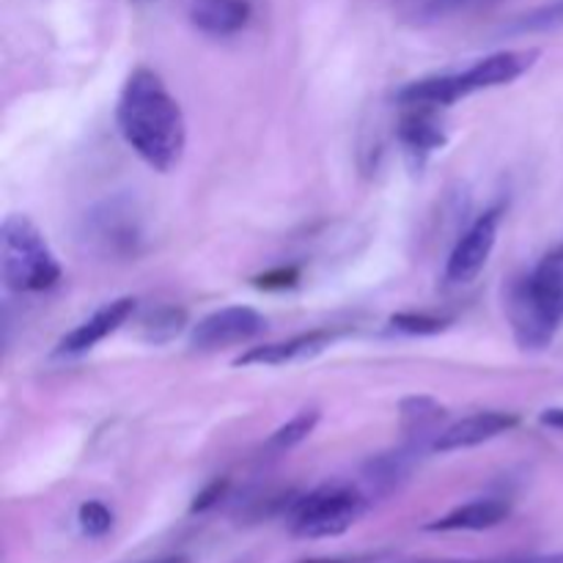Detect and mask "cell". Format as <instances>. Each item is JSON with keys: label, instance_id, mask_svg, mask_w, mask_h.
<instances>
[{"label": "cell", "instance_id": "obj_1", "mask_svg": "<svg viewBox=\"0 0 563 563\" xmlns=\"http://www.w3.org/2000/svg\"><path fill=\"white\" fill-rule=\"evenodd\" d=\"M115 124L126 146L159 174H170L187 148V121L181 104L157 71L141 69L126 77L115 104Z\"/></svg>", "mask_w": 563, "mask_h": 563}, {"label": "cell", "instance_id": "obj_2", "mask_svg": "<svg viewBox=\"0 0 563 563\" xmlns=\"http://www.w3.org/2000/svg\"><path fill=\"white\" fill-rule=\"evenodd\" d=\"M511 333L520 350L542 352L563 328V245L539 258L537 267L509 291Z\"/></svg>", "mask_w": 563, "mask_h": 563}, {"label": "cell", "instance_id": "obj_3", "mask_svg": "<svg viewBox=\"0 0 563 563\" xmlns=\"http://www.w3.org/2000/svg\"><path fill=\"white\" fill-rule=\"evenodd\" d=\"M539 55H542L539 49H500L487 58H478L465 71H449V75H432L407 82L396 93V102L401 108H451L460 99L473 97L478 91H493V88L520 80L526 71L533 69Z\"/></svg>", "mask_w": 563, "mask_h": 563}, {"label": "cell", "instance_id": "obj_4", "mask_svg": "<svg viewBox=\"0 0 563 563\" xmlns=\"http://www.w3.org/2000/svg\"><path fill=\"white\" fill-rule=\"evenodd\" d=\"M0 275L5 289L20 295L53 289L64 275L53 247L27 214H9L0 225Z\"/></svg>", "mask_w": 563, "mask_h": 563}, {"label": "cell", "instance_id": "obj_5", "mask_svg": "<svg viewBox=\"0 0 563 563\" xmlns=\"http://www.w3.org/2000/svg\"><path fill=\"white\" fill-rule=\"evenodd\" d=\"M368 495L352 484H322L302 495L289 511V531L297 539H333L350 531L368 509Z\"/></svg>", "mask_w": 563, "mask_h": 563}, {"label": "cell", "instance_id": "obj_6", "mask_svg": "<svg viewBox=\"0 0 563 563\" xmlns=\"http://www.w3.org/2000/svg\"><path fill=\"white\" fill-rule=\"evenodd\" d=\"M500 218H504L500 207L487 209V212L478 214L471 223V229L456 240L454 251H451L449 262H445V280H449V284H473V280L484 273L495 245H498Z\"/></svg>", "mask_w": 563, "mask_h": 563}, {"label": "cell", "instance_id": "obj_7", "mask_svg": "<svg viewBox=\"0 0 563 563\" xmlns=\"http://www.w3.org/2000/svg\"><path fill=\"white\" fill-rule=\"evenodd\" d=\"M267 319L251 306H229L209 313L192 328L190 346L196 352H220L229 346L251 344L264 333Z\"/></svg>", "mask_w": 563, "mask_h": 563}, {"label": "cell", "instance_id": "obj_8", "mask_svg": "<svg viewBox=\"0 0 563 563\" xmlns=\"http://www.w3.org/2000/svg\"><path fill=\"white\" fill-rule=\"evenodd\" d=\"M449 427V410L432 396H407L399 405L401 449L421 456L434 451V443Z\"/></svg>", "mask_w": 563, "mask_h": 563}, {"label": "cell", "instance_id": "obj_9", "mask_svg": "<svg viewBox=\"0 0 563 563\" xmlns=\"http://www.w3.org/2000/svg\"><path fill=\"white\" fill-rule=\"evenodd\" d=\"M396 141L405 148L407 163L421 170L434 152L449 143V132L440 121L438 108H405V115L396 126Z\"/></svg>", "mask_w": 563, "mask_h": 563}, {"label": "cell", "instance_id": "obj_10", "mask_svg": "<svg viewBox=\"0 0 563 563\" xmlns=\"http://www.w3.org/2000/svg\"><path fill=\"white\" fill-rule=\"evenodd\" d=\"M135 313V297H119V300L104 302L102 308L91 313L88 319H82L75 330L64 335L55 346V355L60 357H77L91 352L99 341H104L108 335H113L121 324H126V319Z\"/></svg>", "mask_w": 563, "mask_h": 563}, {"label": "cell", "instance_id": "obj_11", "mask_svg": "<svg viewBox=\"0 0 563 563\" xmlns=\"http://www.w3.org/2000/svg\"><path fill=\"white\" fill-rule=\"evenodd\" d=\"M520 423L515 412L504 410H478L473 416L460 418V421L449 423L443 434L434 443L438 454H454V451L476 449V445L489 443V440L500 438V434L511 432Z\"/></svg>", "mask_w": 563, "mask_h": 563}, {"label": "cell", "instance_id": "obj_12", "mask_svg": "<svg viewBox=\"0 0 563 563\" xmlns=\"http://www.w3.org/2000/svg\"><path fill=\"white\" fill-rule=\"evenodd\" d=\"M335 339H339L335 330H311V333L291 335V339L275 341V344L251 346V350L236 357L234 366H289V363L322 355Z\"/></svg>", "mask_w": 563, "mask_h": 563}, {"label": "cell", "instance_id": "obj_13", "mask_svg": "<svg viewBox=\"0 0 563 563\" xmlns=\"http://www.w3.org/2000/svg\"><path fill=\"white\" fill-rule=\"evenodd\" d=\"M187 16L203 36L229 38L245 31L253 16V5L251 0H190Z\"/></svg>", "mask_w": 563, "mask_h": 563}, {"label": "cell", "instance_id": "obj_14", "mask_svg": "<svg viewBox=\"0 0 563 563\" xmlns=\"http://www.w3.org/2000/svg\"><path fill=\"white\" fill-rule=\"evenodd\" d=\"M511 506L504 498H478L471 504H462L443 515L440 520L429 522L427 531L434 533H454V531H489L509 520Z\"/></svg>", "mask_w": 563, "mask_h": 563}, {"label": "cell", "instance_id": "obj_15", "mask_svg": "<svg viewBox=\"0 0 563 563\" xmlns=\"http://www.w3.org/2000/svg\"><path fill=\"white\" fill-rule=\"evenodd\" d=\"M319 418H322V412H319L317 407H311V410H300L297 416H291L284 427H278L273 434H269L267 449L278 451V454L297 449V445L306 443V440L311 438L313 429L319 427Z\"/></svg>", "mask_w": 563, "mask_h": 563}, {"label": "cell", "instance_id": "obj_16", "mask_svg": "<svg viewBox=\"0 0 563 563\" xmlns=\"http://www.w3.org/2000/svg\"><path fill=\"white\" fill-rule=\"evenodd\" d=\"M509 33L526 36V33H559L563 31V0H550V3L539 5V9L526 11L517 16L509 27Z\"/></svg>", "mask_w": 563, "mask_h": 563}, {"label": "cell", "instance_id": "obj_17", "mask_svg": "<svg viewBox=\"0 0 563 563\" xmlns=\"http://www.w3.org/2000/svg\"><path fill=\"white\" fill-rule=\"evenodd\" d=\"M187 313L176 306H163L143 319V339L148 344H168L185 330Z\"/></svg>", "mask_w": 563, "mask_h": 563}, {"label": "cell", "instance_id": "obj_18", "mask_svg": "<svg viewBox=\"0 0 563 563\" xmlns=\"http://www.w3.org/2000/svg\"><path fill=\"white\" fill-rule=\"evenodd\" d=\"M390 328L399 330L405 335H438L449 328V319L432 317V313H394L390 317Z\"/></svg>", "mask_w": 563, "mask_h": 563}, {"label": "cell", "instance_id": "obj_19", "mask_svg": "<svg viewBox=\"0 0 563 563\" xmlns=\"http://www.w3.org/2000/svg\"><path fill=\"white\" fill-rule=\"evenodd\" d=\"M77 526L86 537L102 539L113 528V511L102 504V500H86L77 511Z\"/></svg>", "mask_w": 563, "mask_h": 563}, {"label": "cell", "instance_id": "obj_20", "mask_svg": "<svg viewBox=\"0 0 563 563\" xmlns=\"http://www.w3.org/2000/svg\"><path fill=\"white\" fill-rule=\"evenodd\" d=\"M225 487H229V484H225V482H212V484H209V487L203 489V493L196 498V504H192V511H196V515H198V511H207L209 506L218 504V500L223 498Z\"/></svg>", "mask_w": 563, "mask_h": 563}, {"label": "cell", "instance_id": "obj_21", "mask_svg": "<svg viewBox=\"0 0 563 563\" xmlns=\"http://www.w3.org/2000/svg\"><path fill=\"white\" fill-rule=\"evenodd\" d=\"M297 278V269H278V273H267L262 278H256V286L262 289H284V286H291Z\"/></svg>", "mask_w": 563, "mask_h": 563}, {"label": "cell", "instance_id": "obj_22", "mask_svg": "<svg viewBox=\"0 0 563 563\" xmlns=\"http://www.w3.org/2000/svg\"><path fill=\"white\" fill-rule=\"evenodd\" d=\"M539 423H542V427L559 429V432H563V407H548V410L539 416Z\"/></svg>", "mask_w": 563, "mask_h": 563}, {"label": "cell", "instance_id": "obj_23", "mask_svg": "<svg viewBox=\"0 0 563 563\" xmlns=\"http://www.w3.org/2000/svg\"><path fill=\"white\" fill-rule=\"evenodd\" d=\"M489 563H563V553L528 555V559H511V561H489Z\"/></svg>", "mask_w": 563, "mask_h": 563}, {"label": "cell", "instance_id": "obj_24", "mask_svg": "<svg viewBox=\"0 0 563 563\" xmlns=\"http://www.w3.org/2000/svg\"><path fill=\"white\" fill-rule=\"evenodd\" d=\"M374 563H484V561H449V559H410V561H388L377 559ZM489 563V561H487Z\"/></svg>", "mask_w": 563, "mask_h": 563}, {"label": "cell", "instance_id": "obj_25", "mask_svg": "<svg viewBox=\"0 0 563 563\" xmlns=\"http://www.w3.org/2000/svg\"><path fill=\"white\" fill-rule=\"evenodd\" d=\"M412 3H416V0H396V5H399V9H401V14H405V11L410 9Z\"/></svg>", "mask_w": 563, "mask_h": 563}, {"label": "cell", "instance_id": "obj_26", "mask_svg": "<svg viewBox=\"0 0 563 563\" xmlns=\"http://www.w3.org/2000/svg\"><path fill=\"white\" fill-rule=\"evenodd\" d=\"M157 563H190V561L181 559V555H174V559H165V561H157Z\"/></svg>", "mask_w": 563, "mask_h": 563}]
</instances>
